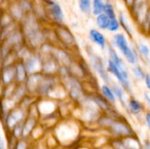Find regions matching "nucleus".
<instances>
[{
	"instance_id": "nucleus-23",
	"label": "nucleus",
	"mask_w": 150,
	"mask_h": 149,
	"mask_svg": "<svg viewBox=\"0 0 150 149\" xmlns=\"http://www.w3.org/2000/svg\"><path fill=\"white\" fill-rule=\"evenodd\" d=\"M130 72H131L133 75L134 76L136 80H139V81L143 80H144L145 77H146V73L139 64L133 65L130 69Z\"/></svg>"
},
{
	"instance_id": "nucleus-36",
	"label": "nucleus",
	"mask_w": 150,
	"mask_h": 149,
	"mask_svg": "<svg viewBox=\"0 0 150 149\" xmlns=\"http://www.w3.org/2000/svg\"><path fill=\"white\" fill-rule=\"evenodd\" d=\"M0 149H4V148H2V147H0Z\"/></svg>"
},
{
	"instance_id": "nucleus-12",
	"label": "nucleus",
	"mask_w": 150,
	"mask_h": 149,
	"mask_svg": "<svg viewBox=\"0 0 150 149\" xmlns=\"http://www.w3.org/2000/svg\"><path fill=\"white\" fill-rule=\"evenodd\" d=\"M89 39L92 43L103 50L106 49L108 45L106 37L100 29H91L89 32Z\"/></svg>"
},
{
	"instance_id": "nucleus-1",
	"label": "nucleus",
	"mask_w": 150,
	"mask_h": 149,
	"mask_svg": "<svg viewBox=\"0 0 150 149\" xmlns=\"http://www.w3.org/2000/svg\"><path fill=\"white\" fill-rule=\"evenodd\" d=\"M21 31L26 45L30 49L36 51L45 43V34L35 16H28L23 19Z\"/></svg>"
},
{
	"instance_id": "nucleus-26",
	"label": "nucleus",
	"mask_w": 150,
	"mask_h": 149,
	"mask_svg": "<svg viewBox=\"0 0 150 149\" xmlns=\"http://www.w3.org/2000/svg\"><path fill=\"white\" fill-rule=\"evenodd\" d=\"M103 13H105L109 18H117V13H116L114 5L109 1H105L104 4Z\"/></svg>"
},
{
	"instance_id": "nucleus-37",
	"label": "nucleus",
	"mask_w": 150,
	"mask_h": 149,
	"mask_svg": "<svg viewBox=\"0 0 150 149\" xmlns=\"http://www.w3.org/2000/svg\"><path fill=\"white\" fill-rule=\"evenodd\" d=\"M103 1H107V0H103Z\"/></svg>"
},
{
	"instance_id": "nucleus-9",
	"label": "nucleus",
	"mask_w": 150,
	"mask_h": 149,
	"mask_svg": "<svg viewBox=\"0 0 150 149\" xmlns=\"http://www.w3.org/2000/svg\"><path fill=\"white\" fill-rule=\"evenodd\" d=\"M28 115V111L22 108L21 107H18L10 110L5 118V124L7 128L10 130H13L16 126L23 122Z\"/></svg>"
},
{
	"instance_id": "nucleus-27",
	"label": "nucleus",
	"mask_w": 150,
	"mask_h": 149,
	"mask_svg": "<svg viewBox=\"0 0 150 149\" xmlns=\"http://www.w3.org/2000/svg\"><path fill=\"white\" fill-rule=\"evenodd\" d=\"M142 26V29L144 30L148 31L150 29V10H148L147 13H146V15H145L143 21L140 24Z\"/></svg>"
},
{
	"instance_id": "nucleus-4",
	"label": "nucleus",
	"mask_w": 150,
	"mask_h": 149,
	"mask_svg": "<svg viewBox=\"0 0 150 149\" xmlns=\"http://www.w3.org/2000/svg\"><path fill=\"white\" fill-rule=\"evenodd\" d=\"M87 51L91 69L96 73L97 75L101 79L103 83L111 85L113 80L111 79V74L107 70L106 64L104 62L103 58L93 51Z\"/></svg>"
},
{
	"instance_id": "nucleus-15",
	"label": "nucleus",
	"mask_w": 150,
	"mask_h": 149,
	"mask_svg": "<svg viewBox=\"0 0 150 149\" xmlns=\"http://www.w3.org/2000/svg\"><path fill=\"white\" fill-rule=\"evenodd\" d=\"M39 118L36 117L27 115L26 119L23 121V130H22V137L23 138L30 135L37 127L38 124Z\"/></svg>"
},
{
	"instance_id": "nucleus-25",
	"label": "nucleus",
	"mask_w": 150,
	"mask_h": 149,
	"mask_svg": "<svg viewBox=\"0 0 150 149\" xmlns=\"http://www.w3.org/2000/svg\"><path fill=\"white\" fill-rule=\"evenodd\" d=\"M121 29V25H120L118 18L117 17L114 18H110V21L109 23H108L107 31L112 32V33H117V32H120Z\"/></svg>"
},
{
	"instance_id": "nucleus-11",
	"label": "nucleus",
	"mask_w": 150,
	"mask_h": 149,
	"mask_svg": "<svg viewBox=\"0 0 150 149\" xmlns=\"http://www.w3.org/2000/svg\"><path fill=\"white\" fill-rule=\"evenodd\" d=\"M130 10L133 20L140 25L148 11L146 9V0H135Z\"/></svg>"
},
{
	"instance_id": "nucleus-31",
	"label": "nucleus",
	"mask_w": 150,
	"mask_h": 149,
	"mask_svg": "<svg viewBox=\"0 0 150 149\" xmlns=\"http://www.w3.org/2000/svg\"><path fill=\"white\" fill-rule=\"evenodd\" d=\"M144 99L145 101H146V104H147V105L150 108V95L147 93V92H144Z\"/></svg>"
},
{
	"instance_id": "nucleus-28",
	"label": "nucleus",
	"mask_w": 150,
	"mask_h": 149,
	"mask_svg": "<svg viewBox=\"0 0 150 149\" xmlns=\"http://www.w3.org/2000/svg\"><path fill=\"white\" fill-rule=\"evenodd\" d=\"M13 149H27V144L25 140H21L16 143Z\"/></svg>"
},
{
	"instance_id": "nucleus-35",
	"label": "nucleus",
	"mask_w": 150,
	"mask_h": 149,
	"mask_svg": "<svg viewBox=\"0 0 150 149\" xmlns=\"http://www.w3.org/2000/svg\"><path fill=\"white\" fill-rule=\"evenodd\" d=\"M44 1H45V2H50V1H53V0H44Z\"/></svg>"
},
{
	"instance_id": "nucleus-7",
	"label": "nucleus",
	"mask_w": 150,
	"mask_h": 149,
	"mask_svg": "<svg viewBox=\"0 0 150 149\" xmlns=\"http://www.w3.org/2000/svg\"><path fill=\"white\" fill-rule=\"evenodd\" d=\"M29 74L41 72V56L40 53L30 50L21 60Z\"/></svg>"
},
{
	"instance_id": "nucleus-21",
	"label": "nucleus",
	"mask_w": 150,
	"mask_h": 149,
	"mask_svg": "<svg viewBox=\"0 0 150 149\" xmlns=\"http://www.w3.org/2000/svg\"><path fill=\"white\" fill-rule=\"evenodd\" d=\"M109 21L110 18L103 13L95 17V24L100 31H107Z\"/></svg>"
},
{
	"instance_id": "nucleus-16",
	"label": "nucleus",
	"mask_w": 150,
	"mask_h": 149,
	"mask_svg": "<svg viewBox=\"0 0 150 149\" xmlns=\"http://www.w3.org/2000/svg\"><path fill=\"white\" fill-rule=\"evenodd\" d=\"M15 70H16L15 82L16 83H25L29 74L21 60L15 64Z\"/></svg>"
},
{
	"instance_id": "nucleus-29",
	"label": "nucleus",
	"mask_w": 150,
	"mask_h": 149,
	"mask_svg": "<svg viewBox=\"0 0 150 149\" xmlns=\"http://www.w3.org/2000/svg\"><path fill=\"white\" fill-rule=\"evenodd\" d=\"M145 84H146V87H147L148 90L149 91L150 93V74H146V77L144 79Z\"/></svg>"
},
{
	"instance_id": "nucleus-20",
	"label": "nucleus",
	"mask_w": 150,
	"mask_h": 149,
	"mask_svg": "<svg viewBox=\"0 0 150 149\" xmlns=\"http://www.w3.org/2000/svg\"><path fill=\"white\" fill-rule=\"evenodd\" d=\"M136 48L139 55L148 64H150V48L147 44L143 41H139L136 44Z\"/></svg>"
},
{
	"instance_id": "nucleus-5",
	"label": "nucleus",
	"mask_w": 150,
	"mask_h": 149,
	"mask_svg": "<svg viewBox=\"0 0 150 149\" xmlns=\"http://www.w3.org/2000/svg\"><path fill=\"white\" fill-rule=\"evenodd\" d=\"M54 34L60 43L67 48H74L76 46V41L71 31L63 24L57 25L54 29Z\"/></svg>"
},
{
	"instance_id": "nucleus-19",
	"label": "nucleus",
	"mask_w": 150,
	"mask_h": 149,
	"mask_svg": "<svg viewBox=\"0 0 150 149\" xmlns=\"http://www.w3.org/2000/svg\"><path fill=\"white\" fill-rule=\"evenodd\" d=\"M100 94L109 102L111 105H114L117 102V97L111 89V86L108 84L103 83L100 86Z\"/></svg>"
},
{
	"instance_id": "nucleus-8",
	"label": "nucleus",
	"mask_w": 150,
	"mask_h": 149,
	"mask_svg": "<svg viewBox=\"0 0 150 149\" xmlns=\"http://www.w3.org/2000/svg\"><path fill=\"white\" fill-rule=\"evenodd\" d=\"M107 53H108V58L113 61L114 64L117 65L120 70V71L122 72L123 75L125 76L126 79L130 80V73L129 70L127 63L126 62L125 60L117 53V50L114 48V47L112 45H108L106 48Z\"/></svg>"
},
{
	"instance_id": "nucleus-2",
	"label": "nucleus",
	"mask_w": 150,
	"mask_h": 149,
	"mask_svg": "<svg viewBox=\"0 0 150 149\" xmlns=\"http://www.w3.org/2000/svg\"><path fill=\"white\" fill-rule=\"evenodd\" d=\"M111 45L123 56V58L130 65H136L139 62V55L136 47L131 45L128 42L127 36L122 32H117L114 34Z\"/></svg>"
},
{
	"instance_id": "nucleus-6",
	"label": "nucleus",
	"mask_w": 150,
	"mask_h": 149,
	"mask_svg": "<svg viewBox=\"0 0 150 149\" xmlns=\"http://www.w3.org/2000/svg\"><path fill=\"white\" fill-rule=\"evenodd\" d=\"M106 67L108 72L111 74V76H112L116 80H117V82L125 89L127 93H131L132 91H133V86H132L131 80L126 79L125 76L123 75L122 72L120 71V69L109 58L107 59Z\"/></svg>"
},
{
	"instance_id": "nucleus-14",
	"label": "nucleus",
	"mask_w": 150,
	"mask_h": 149,
	"mask_svg": "<svg viewBox=\"0 0 150 149\" xmlns=\"http://www.w3.org/2000/svg\"><path fill=\"white\" fill-rule=\"evenodd\" d=\"M16 78V70H15V64H9L4 65L1 70V80L4 85L7 86L15 81Z\"/></svg>"
},
{
	"instance_id": "nucleus-34",
	"label": "nucleus",
	"mask_w": 150,
	"mask_h": 149,
	"mask_svg": "<svg viewBox=\"0 0 150 149\" xmlns=\"http://www.w3.org/2000/svg\"><path fill=\"white\" fill-rule=\"evenodd\" d=\"M145 149H150V143H145Z\"/></svg>"
},
{
	"instance_id": "nucleus-13",
	"label": "nucleus",
	"mask_w": 150,
	"mask_h": 149,
	"mask_svg": "<svg viewBox=\"0 0 150 149\" xmlns=\"http://www.w3.org/2000/svg\"><path fill=\"white\" fill-rule=\"evenodd\" d=\"M117 97V101L121 104L122 106L126 110L127 105V101H128V96H127V92L126 91L125 89L118 83L113 80L111 84L110 85Z\"/></svg>"
},
{
	"instance_id": "nucleus-3",
	"label": "nucleus",
	"mask_w": 150,
	"mask_h": 149,
	"mask_svg": "<svg viewBox=\"0 0 150 149\" xmlns=\"http://www.w3.org/2000/svg\"><path fill=\"white\" fill-rule=\"evenodd\" d=\"M59 78L62 85L65 89L70 99L78 104L81 103L86 95L84 93L81 81L79 80V77L70 73Z\"/></svg>"
},
{
	"instance_id": "nucleus-22",
	"label": "nucleus",
	"mask_w": 150,
	"mask_h": 149,
	"mask_svg": "<svg viewBox=\"0 0 150 149\" xmlns=\"http://www.w3.org/2000/svg\"><path fill=\"white\" fill-rule=\"evenodd\" d=\"M79 10L86 15H92V0H78Z\"/></svg>"
},
{
	"instance_id": "nucleus-30",
	"label": "nucleus",
	"mask_w": 150,
	"mask_h": 149,
	"mask_svg": "<svg viewBox=\"0 0 150 149\" xmlns=\"http://www.w3.org/2000/svg\"><path fill=\"white\" fill-rule=\"evenodd\" d=\"M145 123L146 124V127L150 130V111L146 112V115H145Z\"/></svg>"
},
{
	"instance_id": "nucleus-18",
	"label": "nucleus",
	"mask_w": 150,
	"mask_h": 149,
	"mask_svg": "<svg viewBox=\"0 0 150 149\" xmlns=\"http://www.w3.org/2000/svg\"><path fill=\"white\" fill-rule=\"evenodd\" d=\"M118 19L120 20L121 28L123 29L125 34L131 38L133 35V29L127 17V15L124 12H121L119 14Z\"/></svg>"
},
{
	"instance_id": "nucleus-24",
	"label": "nucleus",
	"mask_w": 150,
	"mask_h": 149,
	"mask_svg": "<svg viewBox=\"0 0 150 149\" xmlns=\"http://www.w3.org/2000/svg\"><path fill=\"white\" fill-rule=\"evenodd\" d=\"M105 2V1L103 0H92V15L96 17L98 15L103 13Z\"/></svg>"
},
{
	"instance_id": "nucleus-33",
	"label": "nucleus",
	"mask_w": 150,
	"mask_h": 149,
	"mask_svg": "<svg viewBox=\"0 0 150 149\" xmlns=\"http://www.w3.org/2000/svg\"><path fill=\"white\" fill-rule=\"evenodd\" d=\"M0 147L4 148V142H3L2 139H1V137H0Z\"/></svg>"
},
{
	"instance_id": "nucleus-32",
	"label": "nucleus",
	"mask_w": 150,
	"mask_h": 149,
	"mask_svg": "<svg viewBox=\"0 0 150 149\" xmlns=\"http://www.w3.org/2000/svg\"><path fill=\"white\" fill-rule=\"evenodd\" d=\"M124 1H125V5L127 6V8L130 9V7L133 6L135 0H124Z\"/></svg>"
},
{
	"instance_id": "nucleus-17",
	"label": "nucleus",
	"mask_w": 150,
	"mask_h": 149,
	"mask_svg": "<svg viewBox=\"0 0 150 149\" xmlns=\"http://www.w3.org/2000/svg\"><path fill=\"white\" fill-rule=\"evenodd\" d=\"M143 105L140 101L133 96H130L128 98L126 110L130 115H133L134 116L140 115L143 110Z\"/></svg>"
},
{
	"instance_id": "nucleus-10",
	"label": "nucleus",
	"mask_w": 150,
	"mask_h": 149,
	"mask_svg": "<svg viewBox=\"0 0 150 149\" xmlns=\"http://www.w3.org/2000/svg\"><path fill=\"white\" fill-rule=\"evenodd\" d=\"M46 15L54 22L55 26L63 24L64 14L61 5L58 2L51 1L47 3Z\"/></svg>"
}]
</instances>
